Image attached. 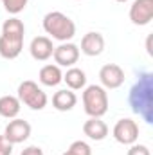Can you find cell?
Wrapping results in <instances>:
<instances>
[{
    "label": "cell",
    "instance_id": "44dd1931",
    "mask_svg": "<svg viewBox=\"0 0 153 155\" xmlns=\"http://www.w3.org/2000/svg\"><path fill=\"white\" fill-rule=\"evenodd\" d=\"M126 155H151V153H150V148H148L146 144H137V143H133V144H130V150H128Z\"/></svg>",
    "mask_w": 153,
    "mask_h": 155
},
{
    "label": "cell",
    "instance_id": "603a6c76",
    "mask_svg": "<svg viewBox=\"0 0 153 155\" xmlns=\"http://www.w3.org/2000/svg\"><path fill=\"white\" fill-rule=\"evenodd\" d=\"M22 155H43V150L40 146H27L22 150Z\"/></svg>",
    "mask_w": 153,
    "mask_h": 155
},
{
    "label": "cell",
    "instance_id": "5b68a950",
    "mask_svg": "<svg viewBox=\"0 0 153 155\" xmlns=\"http://www.w3.org/2000/svg\"><path fill=\"white\" fill-rule=\"evenodd\" d=\"M112 134H114V139L119 144L130 146V144L137 143V139H139V124L133 119H130V117L119 119L115 123Z\"/></svg>",
    "mask_w": 153,
    "mask_h": 155
},
{
    "label": "cell",
    "instance_id": "cb8c5ba5",
    "mask_svg": "<svg viewBox=\"0 0 153 155\" xmlns=\"http://www.w3.org/2000/svg\"><path fill=\"white\" fill-rule=\"evenodd\" d=\"M146 47H148V54L151 56L153 51H151V36H148V41H146Z\"/></svg>",
    "mask_w": 153,
    "mask_h": 155
},
{
    "label": "cell",
    "instance_id": "6da1fadb",
    "mask_svg": "<svg viewBox=\"0 0 153 155\" xmlns=\"http://www.w3.org/2000/svg\"><path fill=\"white\" fill-rule=\"evenodd\" d=\"M128 103L133 114L146 121L148 124L153 123V74L141 72L139 79L133 83L128 94Z\"/></svg>",
    "mask_w": 153,
    "mask_h": 155
},
{
    "label": "cell",
    "instance_id": "30bf717a",
    "mask_svg": "<svg viewBox=\"0 0 153 155\" xmlns=\"http://www.w3.org/2000/svg\"><path fill=\"white\" fill-rule=\"evenodd\" d=\"M24 49V36L0 35V56L4 60H15Z\"/></svg>",
    "mask_w": 153,
    "mask_h": 155
},
{
    "label": "cell",
    "instance_id": "ac0fdd59",
    "mask_svg": "<svg viewBox=\"0 0 153 155\" xmlns=\"http://www.w3.org/2000/svg\"><path fill=\"white\" fill-rule=\"evenodd\" d=\"M2 33L4 35H11V36H24L25 35V25H24L22 20H18L16 16H13V18H9V20L4 22Z\"/></svg>",
    "mask_w": 153,
    "mask_h": 155
},
{
    "label": "cell",
    "instance_id": "277c9868",
    "mask_svg": "<svg viewBox=\"0 0 153 155\" xmlns=\"http://www.w3.org/2000/svg\"><path fill=\"white\" fill-rule=\"evenodd\" d=\"M20 103H24L25 107H29L31 110H43L47 107V94L38 87V83L27 79V81H22L18 85V96Z\"/></svg>",
    "mask_w": 153,
    "mask_h": 155
},
{
    "label": "cell",
    "instance_id": "2e32d148",
    "mask_svg": "<svg viewBox=\"0 0 153 155\" xmlns=\"http://www.w3.org/2000/svg\"><path fill=\"white\" fill-rule=\"evenodd\" d=\"M20 108H22V103L16 96H2L0 97V116L5 117V119H15V117L20 114Z\"/></svg>",
    "mask_w": 153,
    "mask_h": 155
},
{
    "label": "cell",
    "instance_id": "7402d4cb",
    "mask_svg": "<svg viewBox=\"0 0 153 155\" xmlns=\"http://www.w3.org/2000/svg\"><path fill=\"white\" fill-rule=\"evenodd\" d=\"M13 153V143L5 139V135H0V155H11Z\"/></svg>",
    "mask_w": 153,
    "mask_h": 155
},
{
    "label": "cell",
    "instance_id": "e0dca14e",
    "mask_svg": "<svg viewBox=\"0 0 153 155\" xmlns=\"http://www.w3.org/2000/svg\"><path fill=\"white\" fill-rule=\"evenodd\" d=\"M63 81L67 83V87L70 90H81L86 85V74H85V71H81L77 67H69V71L63 74Z\"/></svg>",
    "mask_w": 153,
    "mask_h": 155
},
{
    "label": "cell",
    "instance_id": "d4e9b609",
    "mask_svg": "<svg viewBox=\"0 0 153 155\" xmlns=\"http://www.w3.org/2000/svg\"><path fill=\"white\" fill-rule=\"evenodd\" d=\"M63 155H74V153H72L70 150H67V152H65V153H63Z\"/></svg>",
    "mask_w": 153,
    "mask_h": 155
},
{
    "label": "cell",
    "instance_id": "8992f818",
    "mask_svg": "<svg viewBox=\"0 0 153 155\" xmlns=\"http://www.w3.org/2000/svg\"><path fill=\"white\" fill-rule=\"evenodd\" d=\"M52 58L58 67H74L79 60V47L72 41H63L61 45L54 47Z\"/></svg>",
    "mask_w": 153,
    "mask_h": 155
},
{
    "label": "cell",
    "instance_id": "8fae6325",
    "mask_svg": "<svg viewBox=\"0 0 153 155\" xmlns=\"http://www.w3.org/2000/svg\"><path fill=\"white\" fill-rule=\"evenodd\" d=\"M29 52L36 61H47L54 52L52 40L49 36H36L29 45Z\"/></svg>",
    "mask_w": 153,
    "mask_h": 155
},
{
    "label": "cell",
    "instance_id": "5bb4252c",
    "mask_svg": "<svg viewBox=\"0 0 153 155\" xmlns=\"http://www.w3.org/2000/svg\"><path fill=\"white\" fill-rule=\"evenodd\" d=\"M77 103V96L70 90V88H63V90H58L54 96H52V107L60 112H69L76 107Z\"/></svg>",
    "mask_w": 153,
    "mask_h": 155
},
{
    "label": "cell",
    "instance_id": "52a82bcc",
    "mask_svg": "<svg viewBox=\"0 0 153 155\" xmlns=\"http://www.w3.org/2000/svg\"><path fill=\"white\" fill-rule=\"evenodd\" d=\"M99 81H101V87L106 90L119 88L124 83V71L117 63H106L99 71Z\"/></svg>",
    "mask_w": 153,
    "mask_h": 155
},
{
    "label": "cell",
    "instance_id": "ba28073f",
    "mask_svg": "<svg viewBox=\"0 0 153 155\" xmlns=\"http://www.w3.org/2000/svg\"><path fill=\"white\" fill-rule=\"evenodd\" d=\"M4 135H5V139L9 143L20 144V143H24V141H27L31 137V124L27 121H24V119L15 117L13 121L7 123V126L4 130Z\"/></svg>",
    "mask_w": 153,
    "mask_h": 155
},
{
    "label": "cell",
    "instance_id": "7c38bea8",
    "mask_svg": "<svg viewBox=\"0 0 153 155\" xmlns=\"http://www.w3.org/2000/svg\"><path fill=\"white\" fill-rule=\"evenodd\" d=\"M83 134L92 141H103L108 135V124L101 117H90L83 124Z\"/></svg>",
    "mask_w": 153,
    "mask_h": 155
},
{
    "label": "cell",
    "instance_id": "9c48e42d",
    "mask_svg": "<svg viewBox=\"0 0 153 155\" xmlns=\"http://www.w3.org/2000/svg\"><path fill=\"white\" fill-rule=\"evenodd\" d=\"M153 18V0H133L130 5V20L135 25H148Z\"/></svg>",
    "mask_w": 153,
    "mask_h": 155
},
{
    "label": "cell",
    "instance_id": "d6986e66",
    "mask_svg": "<svg viewBox=\"0 0 153 155\" xmlns=\"http://www.w3.org/2000/svg\"><path fill=\"white\" fill-rule=\"evenodd\" d=\"M27 2H29V0H2L4 9H5L9 15H18V13H22V11L27 7Z\"/></svg>",
    "mask_w": 153,
    "mask_h": 155
},
{
    "label": "cell",
    "instance_id": "4fadbf2b",
    "mask_svg": "<svg viewBox=\"0 0 153 155\" xmlns=\"http://www.w3.org/2000/svg\"><path fill=\"white\" fill-rule=\"evenodd\" d=\"M105 51V38L101 33H86L81 38V52L86 56H99Z\"/></svg>",
    "mask_w": 153,
    "mask_h": 155
},
{
    "label": "cell",
    "instance_id": "7a4b0ae2",
    "mask_svg": "<svg viewBox=\"0 0 153 155\" xmlns=\"http://www.w3.org/2000/svg\"><path fill=\"white\" fill-rule=\"evenodd\" d=\"M43 29L58 41H70L76 35V24L61 11H50L43 16Z\"/></svg>",
    "mask_w": 153,
    "mask_h": 155
},
{
    "label": "cell",
    "instance_id": "3957f363",
    "mask_svg": "<svg viewBox=\"0 0 153 155\" xmlns=\"http://www.w3.org/2000/svg\"><path fill=\"white\" fill-rule=\"evenodd\" d=\"M83 107L90 117H103L108 112V92L101 85H88L83 92Z\"/></svg>",
    "mask_w": 153,
    "mask_h": 155
},
{
    "label": "cell",
    "instance_id": "9a60e30c",
    "mask_svg": "<svg viewBox=\"0 0 153 155\" xmlns=\"http://www.w3.org/2000/svg\"><path fill=\"white\" fill-rule=\"evenodd\" d=\"M38 79L40 83L45 85V87H56V85H60L63 81V72H61V69L58 65L49 63V65H43L40 69Z\"/></svg>",
    "mask_w": 153,
    "mask_h": 155
},
{
    "label": "cell",
    "instance_id": "ffe728a7",
    "mask_svg": "<svg viewBox=\"0 0 153 155\" xmlns=\"http://www.w3.org/2000/svg\"><path fill=\"white\" fill-rule=\"evenodd\" d=\"M69 150H70L74 155H92L90 144L85 143V141H74V143L69 146Z\"/></svg>",
    "mask_w": 153,
    "mask_h": 155
},
{
    "label": "cell",
    "instance_id": "484cf974",
    "mask_svg": "<svg viewBox=\"0 0 153 155\" xmlns=\"http://www.w3.org/2000/svg\"><path fill=\"white\" fill-rule=\"evenodd\" d=\"M115 2H121V4H124V2H128V0H115Z\"/></svg>",
    "mask_w": 153,
    "mask_h": 155
}]
</instances>
